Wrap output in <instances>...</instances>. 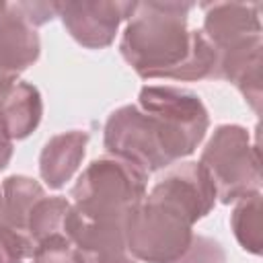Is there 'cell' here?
I'll return each mask as SVG.
<instances>
[{"instance_id":"cell-11","label":"cell","mask_w":263,"mask_h":263,"mask_svg":"<svg viewBox=\"0 0 263 263\" xmlns=\"http://www.w3.org/2000/svg\"><path fill=\"white\" fill-rule=\"evenodd\" d=\"M66 236L74 242L84 263H138L127 251L123 224L92 222L70 208Z\"/></svg>"},{"instance_id":"cell-7","label":"cell","mask_w":263,"mask_h":263,"mask_svg":"<svg viewBox=\"0 0 263 263\" xmlns=\"http://www.w3.org/2000/svg\"><path fill=\"white\" fill-rule=\"evenodd\" d=\"M138 107L154 115L177 142L183 158L193 154L205 138L210 127V115L201 99L181 86L148 84L138 95Z\"/></svg>"},{"instance_id":"cell-4","label":"cell","mask_w":263,"mask_h":263,"mask_svg":"<svg viewBox=\"0 0 263 263\" xmlns=\"http://www.w3.org/2000/svg\"><path fill=\"white\" fill-rule=\"evenodd\" d=\"M191 216L175 201L148 191L123 222L125 245L136 261L175 263L191 242Z\"/></svg>"},{"instance_id":"cell-3","label":"cell","mask_w":263,"mask_h":263,"mask_svg":"<svg viewBox=\"0 0 263 263\" xmlns=\"http://www.w3.org/2000/svg\"><path fill=\"white\" fill-rule=\"evenodd\" d=\"M148 187V173L140 166L117 158H95L78 177L70 191L72 208L92 222H117L123 224L132 208H136Z\"/></svg>"},{"instance_id":"cell-1","label":"cell","mask_w":263,"mask_h":263,"mask_svg":"<svg viewBox=\"0 0 263 263\" xmlns=\"http://www.w3.org/2000/svg\"><path fill=\"white\" fill-rule=\"evenodd\" d=\"M191 2H136L125 23L119 51L140 78L181 82L214 80L216 51L201 33L189 29Z\"/></svg>"},{"instance_id":"cell-9","label":"cell","mask_w":263,"mask_h":263,"mask_svg":"<svg viewBox=\"0 0 263 263\" xmlns=\"http://www.w3.org/2000/svg\"><path fill=\"white\" fill-rule=\"evenodd\" d=\"M39 53L37 29L25 18L18 4L0 2V99L18 82V74L39 60Z\"/></svg>"},{"instance_id":"cell-8","label":"cell","mask_w":263,"mask_h":263,"mask_svg":"<svg viewBox=\"0 0 263 263\" xmlns=\"http://www.w3.org/2000/svg\"><path fill=\"white\" fill-rule=\"evenodd\" d=\"M136 2H55V12L62 18L70 37L86 49H105L113 43L121 21H127Z\"/></svg>"},{"instance_id":"cell-5","label":"cell","mask_w":263,"mask_h":263,"mask_svg":"<svg viewBox=\"0 0 263 263\" xmlns=\"http://www.w3.org/2000/svg\"><path fill=\"white\" fill-rule=\"evenodd\" d=\"M199 164L216 189V199L226 205L261 191L259 142L253 144L242 125H218L201 150Z\"/></svg>"},{"instance_id":"cell-20","label":"cell","mask_w":263,"mask_h":263,"mask_svg":"<svg viewBox=\"0 0 263 263\" xmlns=\"http://www.w3.org/2000/svg\"><path fill=\"white\" fill-rule=\"evenodd\" d=\"M10 158H12V140L6 136V132L0 125V171L8 166Z\"/></svg>"},{"instance_id":"cell-16","label":"cell","mask_w":263,"mask_h":263,"mask_svg":"<svg viewBox=\"0 0 263 263\" xmlns=\"http://www.w3.org/2000/svg\"><path fill=\"white\" fill-rule=\"evenodd\" d=\"M234 210L230 214V226L234 232V238L238 245L251 253V255H261L263 238H261V191L251 193L238 201H234Z\"/></svg>"},{"instance_id":"cell-14","label":"cell","mask_w":263,"mask_h":263,"mask_svg":"<svg viewBox=\"0 0 263 263\" xmlns=\"http://www.w3.org/2000/svg\"><path fill=\"white\" fill-rule=\"evenodd\" d=\"M45 197V189L31 177L10 175L2 183V199H0V224L25 232L31 210L35 203Z\"/></svg>"},{"instance_id":"cell-21","label":"cell","mask_w":263,"mask_h":263,"mask_svg":"<svg viewBox=\"0 0 263 263\" xmlns=\"http://www.w3.org/2000/svg\"><path fill=\"white\" fill-rule=\"evenodd\" d=\"M0 199H2V191H0Z\"/></svg>"},{"instance_id":"cell-19","label":"cell","mask_w":263,"mask_h":263,"mask_svg":"<svg viewBox=\"0 0 263 263\" xmlns=\"http://www.w3.org/2000/svg\"><path fill=\"white\" fill-rule=\"evenodd\" d=\"M33 240L29 234L0 224V263H23L33 255Z\"/></svg>"},{"instance_id":"cell-17","label":"cell","mask_w":263,"mask_h":263,"mask_svg":"<svg viewBox=\"0 0 263 263\" xmlns=\"http://www.w3.org/2000/svg\"><path fill=\"white\" fill-rule=\"evenodd\" d=\"M31 261L33 263H84L78 249L66 234L49 236L37 242L31 255Z\"/></svg>"},{"instance_id":"cell-6","label":"cell","mask_w":263,"mask_h":263,"mask_svg":"<svg viewBox=\"0 0 263 263\" xmlns=\"http://www.w3.org/2000/svg\"><path fill=\"white\" fill-rule=\"evenodd\" d=\"M103 144L111 156L123 158L148 175L183 158L166 127L138 105H123L107 117Z\"/></svg>"},{"instance_id":"cell-12","label":"cell","mask_w":263,"mask_h":263,"mask_svg":"<svg viewBox=\"0 0 263 263\" xmlns=\"http://www.w3.org/2000/svg\"><path fill=\"white\" fill-rule=\"evenodd\" d=\"M88 144V134L82 129H70L51 136L39 156V175L49 189H62L82 164Z\"/></svg>"},{"instance_id":"cell-10","label":"cell","mask_w":263,"mask_h":263,"mask_svg":"<svg viewBox=\"0 0 263 263\" xmlns=\"http://www.w3.org/2000/svg\"><path fill=\"white\" fill-rule=\"evenodd\" d=\"M154 193L181 205L193 222L205 218L216 205V189L199 162H175L152 185Z\"/></svg>"},{"instance_id":"cell-2","label":"cell","mask_w":263,"mask_h":263,"mask_svg":"<svg viewBox=\"0 0 263 263\" xmlns=\"http://www.w3.org/2000/svg\"><path fill=\"white\" fill-rule=\"evenodd\" d=\"M201 33L216 51L214 80L232 82L251 109L261 113L263 33L261 2H205Z\"/></svg>"},{"instance_id":"cell-15","label":"cell","mask_w":263,"mask_h":263,"mask_svg":"<svg viewBox=\"0 0 263 263\" xmlns=\"http://www.w3.org/2000/svg\"><path fill=\"white\" fill-rule=\"evenodd\" d=\"M70 208L72 203L62 195L41 197L31 210V216L27 222V234L33 240V245L49 236L66 234V218H68Z\"/></svg>"},{"instance_id":"cell-13","label":"cell","mask_w":263,"mask_h":263,"mask_svg":"<svg viewBox=\"0 0 263 263\" xmlns=\"http://www.w3.org/2000/svg\"><path fill=\"white\" fill-rule=\"evenodd\" d=\"M43 99L31 82H14L0 99V125L10 140L29 138L41 123Z\"/></svg>"},{"instance_id":"cell-18","label":"cell","mask_w":263,"mask_h":263,"mask_svg":"<svg viewBox=\"0 0 263 263\" xmlns=\"http://www.w3.org/2000/svg\"><path fill=\"white\" fill-rule=\"evenodd\" d=\"M175 263H228L224 247L203 234H193L189 247Z\"/></svg>"}]
</instances>
